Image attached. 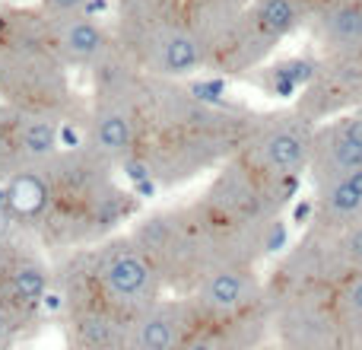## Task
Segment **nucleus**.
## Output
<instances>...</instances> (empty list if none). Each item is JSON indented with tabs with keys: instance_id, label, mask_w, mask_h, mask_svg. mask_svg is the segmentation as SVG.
<instances>
[{
	"instance_id": "423d86ee",
	"label": "nucleus",
	"mask_w": 362,
	"mask_h": 350,
	"mask_svg": "<svg viewBox=\"0 0 362 350\" xmlns=\"http://www.w3.org/2000/svg\"><path fill=\"white\" fill-rule=\"evenodd\" d=\"M315 128L318 121H312L296 106L255 112L242 147H238V157L270 185H276L286 194H296V185L308 175Z\"/></svg>"
},
{
	"instance_id": "7ed1b4c3",
	"label": "nucleus",
	"mask_w": 362,
	"mask_h": 350,
	"mask_svg": "<svg viewBox=\"0 0 362 350\" xmlns=\"http://www.w3.org/2000/svg\"><path fill=\"white\" fill-rule=\"evenodd\" d=\"M293 194L261 179L242 157H229L197 198L191 201L206 236L216 245L219 261H251L274 255L286 242V210Z\"/></svg>"
},
{
	"instance_id": "39448f33",
	"label": "nucleus",
	"mask_w": 362,
	"mask_h": 350,
	"mask_svg": "<svg viewBox=\"0 0 362 350\" xmlns=\"http://www.w3.org/2000/svg\"><path fill=\"white\" fill-rule=\"evenodd\" d=\"M93 102L86 108V140L95 153L112 163H124L137 147L140 128V96L146 74L127 61L121 48H115L93 70Z\"/></svg>"
},
{
	"instance_id": "5701e85b",
	"label": "nucleus",
	"mask_w": 362,
	"mask_h": 350,
	"mask_svg": "<svg viewBox=\"0 0 362 350\" xmlns=\"http://www.w3.org/2000/svg\"><path fill=\"white\" fill-rule=\"evenodd\" d=\"M29 325H32L29 315H23L4 293H0V350H10Z\"/></svg>"
},
{
	"instance_id": "f3484780",
	"label": "nucleus",
	"mask_w": 362,
	"mask_h": 350,
	"mask_svg": "<svg viewBox=\"0 0 362 350\" xmlns=\"http://www.w3.org/2000/svg\"><path fill=\"white\" fill-rule=\"evenodd\" d=\"M6 191V220H10L13 232L32 236L42 223L45 204H48V179H45L42 163L23 166L16 175L4 181Z\"/></svg>"
},
{
	"instance_id": "ddd939ff",
	"label": "nucleus",
	"mask_w": 362,
	"mask_h": 350,
	"mask_svg": "<svg viewBox=\"0 0 362 350\" xmlns=\"http://www.w3.org/2000/svg\"><path fill=\"white\" fill-rule=\"evenodd\" d=\"M51 45L70 70H93L118 48V38L112 26H105L99 16L74 13L51 19Z\"/></svg>"
},
{
	"instance_id": "6e6552de",
	"label": "nucleus",
	"mask_w": 362,
	"mask_h": 350,
	"mask_svg": "<svg viewBox=\"0 0 362 350\" xmlns=\"http://www.w3.org/2000/svg\"><path fill=\"white\" fill-rule=\"evenodd\" d=\"M86 252L99 290L127 322H134L140 312L169 296L156 264L150 261V255L140 249L131 232H112L102 242L86 245Z\"/></svg>"
},
{
	"instance_id": "f257e3e1",
	"label": "nucleus",
	"mask_w": 362,
	"mask_h": 350,
	"mask_svg": "<svg viewBox=\"0 0 362 350\" xmlns=\"http://www.w3.org/2000/svg\"><path fill=\"white\" fill-rule=\"evenodd\" d=\"M251 108L232 102H206L187 80L146 77L140 96L137 147L140 159L159 188H175L219 169L235 157L251 125Z\"/></svg>"
},
{
	"instance_id": "4be33fe9",
	"label": "nucleus",
	"mask_w": 362,
	"mask_h": 350,
	"mask_svg": "<svg viewBox=\"0 0 362 350\" xmlns=\"http://www.w3.org/2000/svg\"><path fill=\"white\" fill-rule=\"evenodd\" d=\"M194 0H115L118 19H181L187 23V10Z\"/></svg>"
},
{
	"instance_id": "aec40b11",
	"label": "nucleus",
	"mask_w": 362,
	"mask_h": 350,
	"mask_svg": "<svg viewBox=\"0 0 362 350\" xmlns=\"http://www.w3.org/2000/svg\"><path fill=\"white\" fill-rule=\"evenodd\" d=\"M23 166H29L23 147V112L0 102V181L16 175Z\"/></svg>"
},
{
	"instance_id": "393cba45",
	"label": "nucleus",
	"mask_w": 362,
	"mask_h": 350,
	"mask_svg": "<svg viewBox=\"0 0 362 350\" xmlns=\"http://www.w3.org/2000/svg\"><path fill=\"white\" fill-rule=\"evenodd\" d=\"M4 83H6V55L0 48V93H4Z\"/></svg>"
},
{
	"instance_id": "20e7f679",
	"label": "nucleus",
	"mask_w": 362,
	"mask_h": 350,
	"mask_svg": "<svg viewBox=\"0 0 362 350\" xmlns=\"http://www.w3.org/2000/svg\"><path fill=\"white\" fill-rule=\"evenodd\" d=\"M131 236L156 264L169 296H191L206 271L219 264L216 245L206 236L191 201L134 220Z\"/></svg>"
},
{
	"instance_id": "412c9836",
	"label": "nucleus",
	"mask_w": 362,
	"mask_h": 350,
	"mask_svg": "<svg viewBox=\"0 0 362 350\" xmlns=\"http://www.w3.org/2000/svg\"><path fill=\"white\" fill-rule=\"evenodd\" d=\"M23 147L29 163H42V159L54 157L61 150V121L48 118V115H25L23 112Z\"/></svg>"
},
{
	"instance_id": "9b49d317",
	"label": "nucleus",
	"mask_w": 362,
	"mask_h": 350,
	"mask_svg": "<svg viewBox=\"0 0 362 350\" xmlns=\"http://www.w3.org/2000/svg\"><path fill=\"white\" fill-rule=\"evenodd\" d=\"M200 319L206 322H242L267 312V281L251 261H219L204 274L191 293Z\"/></svg>"
},
{
	"instance_id": "a211bd4d",
	"label": "nucleus",
	"mask_w": 362,
	"mask_h": 350,
	"mask_svg": "<svg viewBox=\"0 0 362 350\" xmlns=\"http://www.w3.org/2000/svg\"><path fill=\"white\" fill-rule=\"evenodd\" d=\"M270 332V309L242 322H206L181 338L175 350H257L261 338Z\"/></svg>"
},
{
	"instance_id": "f8f14e48",
	"label": "nucleus",
	"mask_w": 362,
	"mask_h": 350,
	"mask_svg": "<svg viewBox=\"0 0 362 350\" xmlns=\"http://www.w3.org/2000/svg\"><path fill=\"white\" fill-rule=\"evenodd\" d=\"M356 169H362V106L318 121L305 179L321 185Z\"/></svg>"
},
{
	"instance_id": "0eeeda50",
	"label": "nucleus",
	"mask_w": 362,
	"mask_h": 350,
	"mask_svg": "<svg viewBox=\"0 0 362 350\" xmlns=\"http://www.w3.org/2000/svg\"><path fill=\"white\" fill-rule=\"evenodd\" d=\"M4 48V45H0ZM6 55V83L0 102L25 115H48L67 121L76 118V89L70 83V67L57 57L51 45L42 48H4Z\"/></svg>"
},
{
	"instance_id": "f03ea898",
	"label": "nucleus",
	"mask_w": 362,
	"mask_h": 350,
	"mask_svg": "<svg viewBox=\"0 0 362 350\" xmlns=\"http://www.w3.org/2000/svg\"><path fill=\"white\" fill-rule=\"evenodd\" d=\"M42 166L48 179V204L38 230L32 232L42 249H86L140 213L144 201L131 185L118 181V163L93 147H61L54 157L42 159Z\"/></svg>"
},
{
	"instance_id": "b1692460",
	"label": "nucleus",
	"mask_w": 362,
	"mask_h": 350,
	"mask_svg": "<svg viewBox=\"0 0 362 350\" xmlns=\"http://www.w3.org/2000/svg\"><path fill=\"white\" fill-rule=\"evenodd\" d=\"M42 13L51 19L57 16H74V13H89V16H99L102 6H108V0H42Z\"/></svg>"
},
{
	"instance_id": "dca6fc26",
	"label": "nucleus",
	"mask_w": 362,
	"mask_h": 350,
	"mask_svg": "<svg viewBox=\"0 0 362 350\" xmlns=\"http://www.w3.org/2000/svg\"><path fill=\"white\" fill-rule=\"evenodd\" d=\"M353 223H362V169L315 185L308 230L337 232Z\"/></svg>"
},
{
	"instance_id": "6ab92c4d",
	"label": "nucleus",
	"mask_w": 362,
	"mask_h": 350,
	"mask_svg": "<svg viewBox=\"0 0 362 350\" xmlns=\"http://www.w3.org/2000/svg\"><path fill=\"white\" fill-rule=\"evenodd\" d=\"M331 306L350 350H362V271H350L334 283Z\"/></svg>"
},
{
	"instance_id": "2eb2a0df",
	"label": "nucleus",
	"mask_w": 362,
	"mask_h": 350,
	"mask_svg": "<svg viewBox=\"0 0 362 350\" xmlns=\"http://www.w3.org/2000/svg\"><path fill=\"white\" fill-rule=\"evenodd\" d=\"M308 32L321 48V57L362 55V0H334L315 10Z\"/></svg>"
},
{
	"instance_id": "4468645a",
	"label": "nucleus",
	"mask_w": 362,
	"mask_h": 350,
	"mask_svg": "<svg viewBox=\"0 0 362 350\" xmlns=\"http://www.w3.org/2000/svg\"><path fill=\"white\" fill-rule=\"evenodd\" d=\"M197 325L200 312L191 296H163L156 306L131 322L124 350H175L181 338Z\"/></svg>"
},
{
	"instance_id": "9d476101",
	"label": "nucleus",
	"mask_w": 362,
	"mask_h": 350,
	"mask_svg": "<svg viewBox=\"0 0 362 350\" xmlns=\"http://www.w3.org/2000/svg\"><path fill=\"white\" fill-rule=\"evenodd\" d=\"M267 300L276 350H350L334 315L331 290H286Z\"/></svg>"
},
{
	"instance_id": "1a4fd4ad",
	"label": "nucleus",
	"mask_w": 362,
	"mask_h": 350,
	"mask_svg": "<svg viewBox=\"0 0 362 350\" xmlns=\"http://www.w3.org/2000/svg\"><path fill=\"white\" fill-rule=\"evenodd\" d=\"M112 29L127 61L146 77L191 80L206 70L204 45L181 19H115Z\"/></svg>"
}]
</instances>
